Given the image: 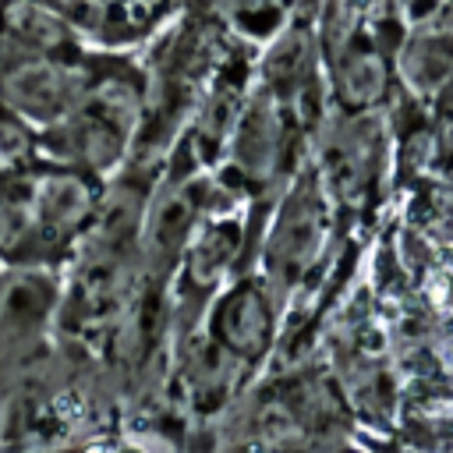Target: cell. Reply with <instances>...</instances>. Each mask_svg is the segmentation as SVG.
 I'll return each mask as SVG.
<instances>
[{
    "label": "cell",
    "instance_id": "1",
    "mask_svg": "<svg viewBox=\"0 0 453 453\" xmlns=\"http://www.w3.org/2000/svg\"><path fill=\"white\" fill-rule=\"evenodd\" d=\"M223 311H230V315H223V343H230L234 350L255 354L269 333V315H265L262 297L251 290H237Z\"/></svg>",
    "mask_w": 453,
    "mask_h": 453
},
{
    "label": "cell",
    "instance_id": "2",
    "mask_svg": "<svg viewBox=\"0 0 453 453\" xmlns=\"http://www.w3.org/2000/svg\"><path fill=\"white\" fill-rule=\"evenodd\" d=\"M347 92L354 103H368L379 96V85H382V67L375 57H354L347 64V78H343Z\"/></svg>",
    "mask_w": 453,
    "mask_h": 453
}]
</instances>
